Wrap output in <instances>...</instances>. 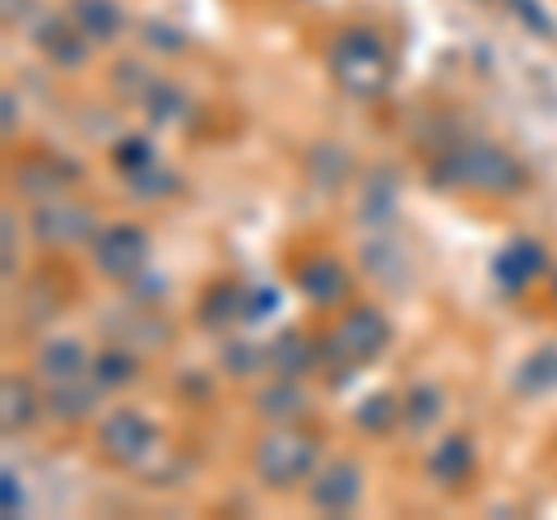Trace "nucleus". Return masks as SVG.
<instances>
[{"label":"nucleus","mask_w":557,"mask_h":520,"mask_svg":"<svg viewBox=\"0 0 557 520\" xmlns=\"http://www.w3.org/2000/svg\"><path fill=\"white\" fill-rule=\"evenodd\" d=\"M432 177L442 186L456 190H474V196H520L525 190V168H520L507 149L469 140L446 149L437 163H432Z\"/></svg>","instance_id":"obj_1"},{"label":"nucleus","mask_w":557,"mask_h":520,"mask_svg":"<svg viewBox=\"0 0 557 520\" xmlns=\"http://www.w3.org/2000/svg\"><path fill=\"white\" fill-rule=\"evenodd\" d=\"M317 470H321V442L311 432H298L293 423H274V432L256 442V479L270 493L302 488Z\"/></svg>","instance_id":"obj_2"},{"label":"nucleus","mask_w":557,"mask_h":520,"mask_svg":"<svg viewBox=\"0 0 557 520\" xmlns=\"http://www.w3.org/2000/svg\"><path fill=\"white\" fill-rule=\"evenodd\" d=\"M330 75H335V84L348 94V98H381L391 89L395 79V65H391V51L381 47L376 33L368 28H348L344 38L330 47Z\"/></svg>","instance_id":"obj_3"},{"label":"nucleus","mask_w":557,"mask_h":520,"mask_svg":"<svg viewBox=\"0 0 557 520\" xmlns=\"http://www.w3.org/2000/svg\"><path fill=\"white\" fill-rule=\"evenodd\" d=\"M391 344V321L381 307H354L348 317L335 325V335L321 344V358L335 362V368H362L386 354Z\"/></svg>","instance_id":"obj_4"},{"label":"nucleus","mask_w":557,"mask_h":520,"mask_svg":"<svg viewBox=\"0 0 557 520\" xmlns=\"http://www.w3.org/2000/svg\"><path fill=\"white\" fill-rule=\"evenodd\" d=\"M98 450L116 470H139V465L159 450V428L139 409H116L98 423Z\"/></svg>","instance_id":"obj_5"},{"label":"nucleus","mask_w":557,"mask_h":520,"mask_svg":"<svg viewBox=\"0 0 557 520\" xmlns=\"http://www.w3.org/2000/svg\"><path fill=\"white\" fill-rule=\"evenodd\" d=\"M89 251H94V270L102 280L131 284L149 265V233L139 223H108V228L94 233Z\"/></svg>","instance_id":"obj_6"},{"label":"nucleus","mask_w":557,"mask_h":520,"mask_svg":"<svg viewBox=\"0 0 557 520\" xmlns=\"http://www.w3.org/2000/svg\"><path fill=\"white\" fill-rule=\"evenodd\" d=\"M94 233H98V223L89 205H70L57 196L33 210V237L42 247H75V242H94Z\"/></svg>","instance_id":"obj_7"},{"label":"nucleus","mask_w":557,"mask_h":520,"mask_svg":"<svg viewBox=\"0 0 557 520\" xmlns=\"http://www.w3.org/2000/svg\"><path fill=\"white\" fill-rule=\"evenodd\" d=\"M307 502L321 516H348L362 502V470L354 460H330L307 483Z\"/></svg>","instance_id":"obj_8"},{"label":"nucleus","mask_w":557,"mask_h":520,"mask_svg":"<svg viewBox=\"0 0 557 520\" xmlns=\"http://www.w3.org/2000/svg\"><path fill=\"white\" fill-rule=\"evenodd\" d=\"M33 42H38L42 61L57 65V71H84V61H89L94 42L79 33L75 20H42L38 33H33Z\"/></svg>","instance_id":"obj_9"},{"label":"nucleus","mask_w":557,"mask_h":520,"mask_svg":"<svg viewBox=\"0 0 557 520\" xmlns=\"http://www.w3.org/2000/svg\"><path fill=\"white\" fill-rule=\"evenodd\" d=\"M200 325L209 331H237V325H251V288L247 284H214L196 307Z\"/></svg>","instance_id":"obj_10"},{"label":"nucleus","mask_w":557,"mask_h":520,"mask_svg":"<svg viewBox=\"0 0 557 520\" xmlns=\"http://www.w3.org/2000/svg\"><path fill=\"white\" fill-rule=\"evenodd\" d=\"M298 288L317 307H335V302L348 298V270L335 256H307L298 265Z\"/></svg>","instance_id":"obj_11"},{"label":"nucleus","mask_w":557,"mask_h":520,"mask_svg":"<svg viewBox=\"0 0 557 520\" xmlns=\"http://www.w3.org/2000/svg\"><path fill=\"white\" fill-rule=\"evenodd\" d=\"M428 474H432V483H442V488H460V483L474 474V442H469L465 432L442 437L428 450Z\"/></svg>","instance_id":"obj_12"},{"label":"nucleus","mask_w":557,"mask_h":520,"mask_svg":"<svg viewBox=\"0 0 557 520\" xmlns=\"http://www.w3.org/2000/svg\"><path fill=\"white\" fill-rule=\"evenodd\" d=\"M265 362L274 376H307L321 362V344H311L302 331H278L265 344Z\"/></svg>","instance_id":"obj_13"},{"label":"nucleus","mask_w":557,"mask_h":520,"mask_svg":"<svg viewBox=\"0 0 557 520\" xmlns=\"http://www.w3.org/2000/svg\"><path fill=\"white\" fill-rule=\"evenodd\" d=\"M94 372V358L84 349L79 339H47L38 349V376L47 386H57V381H75V376H89Z\"/></svg>","instance_id":"obj_14"},{"label":"nucleus","mask_w":557,"mask_h":520,"mask_svg":"<svg viewBox=\"0 0 557 520\" xmlns=\"http://www.w3.org/2000/svg\"><path fill=\"white\" fill-rule=\"evenodd\" d=\"M42 405H47V395L33 391V381H24V376L0 381V428H5L10 437L14 432H28L33 423H38Z\"/></svg>","instance_id":"obj_15"},{"label":"nucleus","mask_w":557,"mask_h":520,"mask_svg":"<svg viewBox=\"0 0 557 520\" xmlns=\"http://www.w3.org/2000/svg\"><path fill=\"white\" fill-rule=\"evenodd\" d=\"M493 274H497V284L507 293H525L534 274H544V247L530 242V237H516L511 247L493 260Z\"/></svg>","instance_id":"obj_16"},{"label":"nucleus","mask_w":557,"mask_h":520,"mask_svg":"<svg viewBox=\"0 0 557 520\" xmlns=\"http://www.w3.org/2000/svg\"><path fill=\"white\" fill-rule=\"evenodd\" d=\"M307 409H311V400L302 391V376H274L270 386L256 395V413L265 423H298Z\"/></svg>","instance_id":"obj_17"},{"label":"nucleus","mask_w":557,"mask_h":520,"mask_svg":"<svg viewBox=\"0 0 557 520\" xmlns=\"http://www.w3.org/2000/svg\"><path fill=\"white\" fill-rule=\"evenodd\" d=\"M70 20L79 24V33L94 47H108L126 33V10H121L116 0H75V5H70Z\"/></svg>","instance_id":"obj_18"},{"label":"nucleus","mask_w":557,"mask_h":520,"mask_svg":"<svg viewBox=\"0 0 557 520\" xmlns=\"http://www.w3.org/2000/svg\"><path fill=\"white\" fill-rule=\"evenodd\" d=\"M98 395H102V386L94 372L75 376V381H57V386H47V409L57 413L61 423H84L98 409Z\"/></svg>","instance_id":"obj_19"},{"label":"nucleus","mask_w":557,"mask_h":520,"mask_svg":"<svg viewBox=\"0 0 557 520\" xmlns=\"http://www.w3.org/2000/svg\"><path fill=\"white\" fill-rule=\"evenodd\" d=\"M399 419H405V400L391 395V391H376V395H368V400L354 409V423L368 432V437H386Z\"/></svg>","instance_id":"obj_20"},{"label":"nucleus","mask_w":557,"mask_h":520,"mask_svg":"<svg viewBox=\"0 0 557 520\" xmlns=\"http://www.w3.org/2000/svg\"><path fill=\"white\" fill-rule=\"evenodd\" d=\"M358 214H362V223H372V228L391 223L395 219V177L386 182V172H381V177L362 182V190H358Z\"/></svg>","instance_id":"obj_21"},{"label":"nucleus","mask_w":557,"mask_h":520,"mask_svg":"<svg viewBox=\"0 0 557 520\" xmlns=\"http://www.w3.org/2000/svg\"><path fill=\"white\" fill-rule=\"evenodd\" d=\"M520 391L525 395H553L557 391V349L544 344V349H534L525 362H520Z\"/></svg>","instance_id":"obj_22"},{"label":"nucleus","mask_w":557,"mask_h":520,"mask_svg":"<svg viewBox=\"0 0 557 520\" xmlns=\"http://www.w3.org/2000/svg\"><path fill=\"white\" fill-rule=\"evenodd\" d=\"M139 102H145L153 126H177V121L186 116V94L177 89V84H168V79H153V89Z\"/></svg>","instance_id":"obj_23"},{"label":"nucleus","mask_w":557,"mask_h":520,"mask_svg":"<svg viewBox=\"0 0 557 520\" xmlns=\"http://www.w3.org/2000/svg\"><path fill=\"white\" fill-rule=\"evenodd\" d=\"M94 376L102 391H121L139 376V362L131 349H102V354H94Z\"/></svg>","instance_id":"obj_24"},{"label":"nucleus","mask_w":557,"mask_h":520,"mask_svg":"<svg viewBox=\"0 0 557 520\" xmlns=\"http://www.w3.org/2000/svg\"><path fill=\"white\" fill-rule=\"evenodd\" d=\"M112 163H116L121 177H135V172L159 163V149H153L149 135H121V140L112 145Z\"/></svg>","instance_id":"obj_25"},{"label":"nucleus","mask_w":557,"mask_h":520,"mask_svg":"<svg viewBox=\"0 0 557 520\" xmlns=\"http://www.w3.org/2000/svg\"><path fill=\"white\" fill-rule=\"evenodd\" d=\"M437 419H442V391L437 386H413L405 395V423L413 432H423V428H432Z\"/></svg>","instance_id":"obj_26"},{"label":"nucleus","mask_w":557,"mask_h":520,"mask_svg":"<svg viewBox=\"0 0 557 520\" xmlns=\"http://www.w3.org/2000/svg\"><path fill=\"white\" fill-rule=\"evenodd\" d=\"M311 177L321 186H344L348 182V159L339 145H317L311 149Z\"/></svg>","instance_id":"obj_27"},{"label":"nucleus","mask_w":557,"mask_h":520,"mask_svg":"<svg viewBox=\"0 0 557 520\" xmlns=\"http://www.w3.org/2000/svg\"><path fill=\"white\" fill-rule=\"evenodd\" d=\"M126 190L131 196H139V200H163V196H172L177 190V177H172L168 168H145V172H135V177H126Z\"/></svg>","instance_id":"obj_28"},{"label":"nucleus","mask_w":557,"mask_h":520,"mask_svg":"<svg viewBox=\"0 0 557 520\" xmlns=\"http://www.w3.org/2000/svg\"><path fill=\"white\" fill-rule=\"evenodd\" d=\"M223 368H228L233 376H251L256 368H270L265 362V349H256V344H228V349H223Z\"/></svg>","instance_id":"obj_29"},{"label":"nucleus","mask_w":557,"mask_h":520,"mask_svg":"<svg viewBox=\"0 0 557 520\" xmlns=\"http://www.w3.org/2000/svg\"><path fill=\"white\" fill-rule=\"evenodd\" d=\"M153 79H159V75H149L139 61H121V65H116V89H121V94L145 98V94L153 89Z\"/></svg>","instance_id":"obj_30"},{"label":"nucleus","mask_w":557,"mask_h":520,"mask_svg":"<svg viewBox=\"0 0 557 520\" xmlns=\"http://www.w3.org/2000/svg\"><path fill=\"white\" fill-rule=\"evenodd\" d=\"M0 511L5 516H24V483L14 470L0 474Z\"/></svg>","instance_id":"obj_31"},{"label":"nucleus","mask_w":557,"mask_h":520,"mask_svg":"<svg viewBox=\"0 0 557 520\" xmlns=\"http://www.w3.org/2000/svg\"><path fill=\"white\" fill-rule=\"evenodd\" d=\"M149 42H159V47H168V51H182V38H177V28H163V24H149V33H145Z\"/></svg>","instance_id":"obj_32"},{"label":"nucleus","mask_w":557,"mask_h":520,"mask_svg":"<svg viewBox=\"0 0 557 520\" xmlns=\"http://www.w3.org/2000/svg\"><path fill=\"white\" fill-rule=\"evenodd\" d=\"M511 5H516L520 14H525V20H530L534 28H544V33H553V24H548V14H544V10H534V5H530V0H511Z\"/></svg>","instance_id":"obj_33"},{"label":"nucleus","mask_w":557,"mask_h":520,"mask_svg":"<svg viewBox=\"0 0 557 520\" xmlns=\"http://www.w3.org/2000/svg\"><path fill=\"white\" fill-rule=\"evenodd\" d=\"M0 108H5V135H14V131H20V98L5 94V98H0Z\"/></svg>","instance_id":"obj_34"},{"label":"nucleus","mask_w":557,"mask_h":520,"mask_svg":"<svg viewBox=\"0 0 557 520\" xmlns=\"http://www.w3.org/2000/svg\"><path fill=\"white\" fill-rule=\"evenodd\" d=\"M5 274H14V214H5Z\"/></svg>","instance_id":"obj_35"}]
</instances>
